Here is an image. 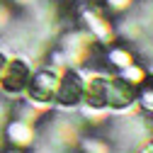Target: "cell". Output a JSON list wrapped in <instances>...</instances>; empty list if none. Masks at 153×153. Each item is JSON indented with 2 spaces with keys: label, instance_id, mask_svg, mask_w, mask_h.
<instances>
[{
  "label": "cell",
  "instance_id": "1",
  "mask_svg": "<svg viewBox=\"0 0 153 153\" xmlns=\"http://www.w3.org/2000/svg\"><path fill=\"white\" fill-rule=\"evenodd\" d=\"M25 75H27V68L22 63H12V73L7 75V88L10 90H17V88L25 83Z\"/></svg>",
  "mask_w": 153,
  "mask_h": 153
},
{
  "label": "cell",
  "instance_id": "3",
  "mask_svg": "<svg viewBox=\"0 0 153 153\" xmlns=\"http://www.w3.org/2000/svg\"><path fill=\"white\" fill-rule=\"evenodd\" d=\"M0 66H3V61H0Z\"/></svg>",
  "mask_w": 153,
  "mask_h": 153
},
{
  "label": "cell",
  "instance_id": "2",
  "mask_svg": "<svg viewBox=\"0 0 153 153\" xmlns=\"http://www.w3.org/2000/svg\"><path fill=\"white\" fill-rule=\"evenodd\" d=\"M51 88H53V78L49 73H44V75H39V78H36V83H34V95L36 97H49L51 95Z\"/></svg>",
  "mask_w": 153,
  "mask_h": 153
}]
</instances>
